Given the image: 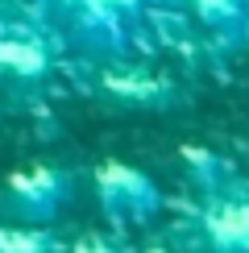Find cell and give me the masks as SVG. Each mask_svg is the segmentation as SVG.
I'll use <instances>...</instances> for the list:
<instances>
[{
	"label": "cell",
	"instance_id": "6da1fadb",
	"mask_svg": "<svg viewBox=\"0 0 249 253\" xmlns=\"http://www.w3.org/2000/svg\"><path fill=\"white\" fill-rule=\"evenodd\" d=\"M170 0H50V21L87 58H129L166 21Z\"/></svg>",
	"mask_w": 249,
	"mask_h": 253
},
{
	"label": "cell",
	"instance_id": "7a4b0ae2",
	"mask_svg": "<svg viewBox=\"0 0 249 253\" xmlns=\"http://www.w3.org/2000/svg\"><path fill=\"white\" fill-rule=\"evenodd\" d=\"M71 195H75L71 170L50 166V162H38V166H25V170L8 174L4 195H0V208H4L8 220H21V224H50Z\"/></svg>",
	"mask_w": 249,
	"mask_h": 253
},
{
	"label": "cell",
	"instance_id": "3957f363",
	"mask_svg": "<svg viewBox=\"0 0 249 253\" xmlns=\"http://www.w3.org/2000/svg\"><path fill=\"white\" fill-rule=\"evenodd\" d=\"M96 199L104 216L121 220V224H141L162 208V191L145 170L124 162H104L96 170Z\"/></svg>",
	"mask_w": 249,
	"mask_h": 253
},
{
	"label": "cell",
	"instance_id": "277c9868",
	"mask_svg": "<svg viewBox=\"0 0 249 253\" xmlns=\"http://www.w3.org/2000/svg\"><path fill=\"white\" fill-rule=\"evenodd\" d=\"M100 96L124 108H170L179 91L170 79L141 75V71H100Z\"/></svg>",
	"mask_w": 249,
	"mask_h": 253
},
{
	"label": "cell",
	"instance_id": "5b68a950",
	"mask_svg": "<svg viewBox=\"0 0 249 253\" xmlns=\"http://www.w3.org/2000/svg\"><path fill=\"white\" fill-rule=\"evenodd\" d=\"M204 253H249V199H216L200 220Z\"/></svg>",
	"mask_w": 249,
	"mask_h": 253
},
{
	"label": "cell",
	"instance_id": "8992f818",
	"mask_svg": "<svg viewBox=\"0 0 249 253\" xmlns=\"http://www.w3.org/2000/svg\"><path fill=\"white\" fill-rule=\"evenodd\" d=\"M187 4L204 21L208 34L220 38L224 46L249 42V0H187Z\"/></svg>",
	"mask_w": 249,
	"mask_h": 253
},
{
	"label": "cell",
	"instance_id": "52a82bcc",
	"mask_svg": "<svg viewBox=\"0 0 249 253\" xmlns=\"http://www.w3.org/2000/svg\"><path fill=\"white\" fill-rule=\"evenodd\" d=\"M0 71L13 75L21 83H34V79H46L50 71V54L38 38H25V34H4L0 38Z\"/></svg>",
	"mask_w": 249,
	"mask_h": 253
},
{
	"label": "cell",
	"instance_id": "ba28073f",
	"mask_svg": "<svg viewBox=\"0 0 249 253\" xmlns=\"http://www.w3.org/2000/svg\"><path fill=\"white\" fill-rule=\"evenodd\" d=\"M54 237L46 224H0V253H54Z\"/></svg>",
	"mask_w": 249,
	"mask_h": 253
},
{
	"label": "cell",
	"instance_id": "9c48e42d",
	"mask_svg": "<svg viewBox=\"0 0 249 253\" xmlns=\"http://www.w3.org/2000/svg\"><path fill=\"white\" fill-rule=\"evenodd\" d=\"M179 154H183L187 174H191L200 187H208V191H216V187H220V178H224V162H220L212 150H200V145H183Z\"/></svg>",
	"mask_w": 249,
	"mask_h": 253
},
{
	"label": "cell",
	"instance_id": "30bf717a",
	"mask_svg": "<svg viewBox=\"0 0 249 253\" xmlns=\"http://www.w3.org/2000/svg\"><path fill=\"white\" fill-rule=\"evenodd\" d=\"M71 253H117V249H112V245H108V241H104L100 233H83V237L75 241V245H71Z\"/></svg>",
	"mask_w": 249,
	"mask_h": 253
},
{
	"label": "cell",
	"instance_id": "8fae6325",
	"mask_svg": "<svg viewBox=\"0 0 249 253\" xmlns=\"http://www.w3.org/2000/svg\"><path fill=\"white\" fill-rule=\"evenodd\" d=\"M145 253H170V249H162V245H150V249H145Z\"/></svg>",
	"mask_w": 249,
	"mask_h": 253
}]
</instances>
